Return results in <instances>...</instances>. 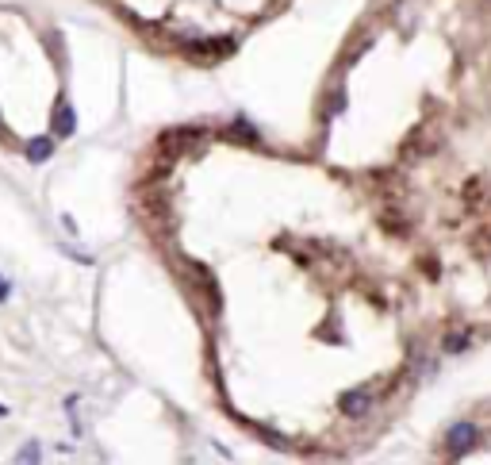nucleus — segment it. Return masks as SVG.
I'll return each mask as SVG.
<instances>
[{
    "label": "nucleus",
    "mask_w": 491,
    "mask_h": 465,
    "mask_svg": "<svg viewBox=\"0 0 491 465\" xmlns=\"http://www.w3.org/2000/svg\"><path fill=\"white\" fill-rule=\"evenodd\" d=\"M23 154H27V162H31V166H43V162L54 154V138H51V135H39V138H31V143L23 146Z\"/></svg>",
    "instance_id": "nucleus-3"
},
{
    "label": "nucleus",
    "mask_w": 491,
    "mask_h": 465,
    "mask_svg": "<svg viewBox=\"0 0 491 465\" xmlns=\"http://www.w3.org/2000/svg\"><path fill=\"white\" fill-rule=\"evenodd\" d=\"M476 443H480V427L469 423V419L453 423V427L445 431V450L449 454H469V450H476Z\"/></svg>",
    "instance_id": "nucleus-1"
},
{
    "label": "nucleus",
    "mask_w": 491,
    "mask_h": 465,
    "mask_svg": "<svg viewBox=\"0 0 491 465\" xmlns=\"http://www.w3.org/2000/svg\"><path fill=\"white\" fill-rule=\"evenodd\" d=\"M0 415H8V407H4V404H0Z\"/></svg>",
    "instance_id": "nucleus-9"
},
{
    "label": "nucleus",
    "mask_w": 491,
    "mask_h": 465,
    "mask_svg": "<svg viewBox=\"0 0 491 465\" xmlns=\"http://www.w3.org/2000/svg\"><path fill=\"white\" fill-rule=\"evenodd\" d=\"M261 438L273 443V446H288V438H284V435H273V431H265V427H261Z\"/></svg>",
    "instance_id": "nucleus-7"
},
{
    "label": "nucleus",
    "mask_w": 491,
    "mask_h": 465,
    "mask_svg": "<svg viewBox=\"0 0 491 465\" xmlns=\"http://www.w3.org/2000/svg\"><path fill=\"white\" fill-rule=\"evenodd\" d=\"M8 292H12V284H8V281H0V304L8 300Z\"/></svg>",
    "instance_id": "nucleus-8"
},
{
    "label": "nucleus",
    "mask_w": 491,
    "mask_h": 465,
    "mask_svg": "<svg viewBox=\"0 0 491 465\" xmlns=\"http://www.w3.org/2000/svg\"><path fill=\"white\" fill-rule=\"evenodd\" d=\"M469 331H461V334H449L445 339V354H461V350H469Z\"/></svg>",
    "instance_id": "nucleus-5"
},
{
    "label": "nucleus",
    "mask_w": 491,
    "mask_h": 465,
    "mask_svg": "<svg viewBox=\"0 0 491 465\" xmlns=\"http://www.w3.org/2000/svg\"><path fill=\"white\" fill-rule=\"evenodd\" d=\"M15 458H20V461H39V446H35V443H31V446H23V450L15 454Z\"/></svg>",
    "instance_id": "nucleus-6"
},
{
    "label": "nucleus",
    "mask_w": 491,
    "mask_h": 465,
    "mask_svg": "<svg viewBox=\"0 0 491 465\" xmlns=\"http://www.w3.org/2000/svg\"><path fill=\"white\" fill-rule=\"evenodd\" d=\"M73 131H77V112H73L69 104H58V112H54V135L69 138Z\"/></svg>",
    "instance_id": "nucleus-4"
},
{
    "label": "nucleus",
    "mask_w": 491,
    "mask_h": 465,
    "mask_svg": "<svg viewBox=\"0 0 491 465\" xmlns=\"http://www.w3.org/2000/svg\"><path fill=\"white\" fill-rule=\"evenodd\" d=\"M338 407L346 419H361V415H368V407H372V393L368 388H354V393H346L338 400Z\"/></svg>",
    "instance_id": "nucleus-2"
}]
</instances>
